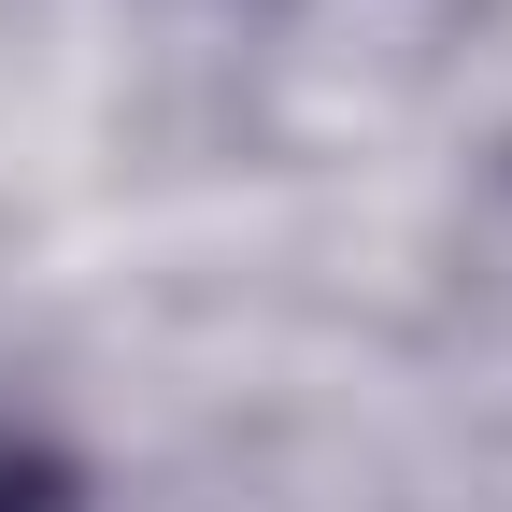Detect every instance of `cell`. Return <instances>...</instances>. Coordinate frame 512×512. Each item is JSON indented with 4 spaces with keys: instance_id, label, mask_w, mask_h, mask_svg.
Here are the masks:
<instances>
[{
    "instance_id": "6da1fadb",
    "label": "cell",
    "mask_w": 512,
    "mask_h": 512,
    "mask_svg": "<svg viewBox=\"0 0 512 512\" xmlns=\"http://www.w3.org/2000/svg\"><path fill=\"white\" fill-rule=\"evenodd\" d=\"M0 512H43V470H15V456H0Z\"/></svg>"
}]
</instances>
